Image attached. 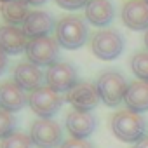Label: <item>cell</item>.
Masks as SVG:
<instances>
[{"mask_svg": "<svg viewBox=\"0 0 148 148\" xmlns=\"http://www.w3.org/2000/svg\"><path fill=\"white\" fill-rule=\"evenodd\" d=\"M89 30L82 18L79 16H64L56 25V40L61 47L73 51L87 42Z\"/></svg>", "mask_w": 148, "mask_h": 148, "instance_id": "6da1fadb", "label": "cell"}, {"mask_svg": "<svg viewBox=\"0 0 148 148\" xmlns=\"http://www.w3.org/2000/svg\"><path fill=\"white\" fill-rule=\"evenodd\" d=\"M145 119L131 110H120L112 117V132L124 143H138L145 138Z\"/></svg>", "mask_w": 148, "mask_h": 148, "instance_id": "7a4b0ae2", "label": "cell"}, {"mask_svg": "<svg viewBox=\"0 0 148 148\" xmlns=\"http://www.w3.org/2000/svg\"><path fill=\"white\" fill-rule=\"evenodd\" d=\"M96 87H98L101 101L106 106L113 108V106H119L124 101L129 86H127L122 73H119L115 70H110V71H105L99 75V79L96 82Z\"/></svg>", "mask_w": 148, "mask_h": 148, "instance_id": "3957f363", "label": "cell"}, {"mask_svg": "<svg viewBox=\"0 0 148 148\" xmlns=\"http://www.w3.org/2000/svg\"><path fill=\"white\" fill-rule=\"evenodd\" d=\"M61 105H63L61 92L54 91L49 86H42V87L32 91L28 96V106L40 119H51L52 115H56L59 112Z\"/></svg>", "mask_w": 148, "mask_h": 148, "instance_id": "277c9868", "label": "cell"}, {"mask_svg": "<svg viewBox=\"0 0 148 148\" xmlns=\"http://www.w3.org/2000/svg\"><path fill=\"white\" fill-rule=\"evenodd\" d=\"M59 44L56 38H52L51 35L47 37H38V38H30L28 47H26V58L30 63L40 66H51L54 63H58V56H59Z\"/></svg>", "mask_w": 148, "mask_h": 148, "instance_id": "5b68a950", "label": "cell"}, {"mask_svg": "<svg viewBox=\"0 0 148 148\" xmlns=\"http://www.w3.org/2000/svg\"><path fill=\"white\" fill-rule=\"evenodd\" d=\"M91 51L96 58L103 61H112L119 58L124 51V38L115 30H101L92 35Z\"/></svg>", "mask_w": 148, "mask_h": 148, "instance_id": "8992f818", "label": "cell"}, {"mask_svg": "<svg viewBox=\"0 0 148 148\" xmlns=\"http://www.w3.org/2000/svg\"><path fill=\"white\" fill-rule=\"evenodd\" d=\"M30 138L37 148H58L63 145V129L52 119H38L32 124Z\"/></svg>", "mask_w": 148, "mask_h": 148, "instance_id": "52a82bcc", "label": "cell"}, {"mask_svg": "<svg viewBox=\"0 0 148 148\" xmlns=\"http://www.w3.org/2000/svg\"><path fill=\"white\" fill-rule=\"evenodd\" d=\"M66 101L73 106V110L91 112L99 105L101 98H99L96 84H92V82H77L66 92Z\"/></svg>", "mask_w": 148, "mask_h": 148, "instance_id": "ba28073f", "label": "cell"}, {"mask_svg": "<svg viewBox=\"0 0 148 148\" xmlns=\"http://www.w3.org/2000/svg\"><path fill=\"white\" fill-rule=\"evenodd\" d=\"M77 82V70L70 63H54L45 71V84L58 92H68Z\"/></svg>", "mask_w": 148, "mask_h": 148, "instance_id": "9c48e42d", "label": "cell"}, {"mask_svg": "<svg viewBox=\"0 0 148 148\" xmlns=\"http://www.w3.org/2000/svg\"><path fill=\"white\" fill-rule=\"evenodd\" d=\"M28 42L30 38L23 28L12 26V25L0 26V49L7 56H18L21 52H26Z\"/></svg>", "mask_w": 148, "mask_h": 148, "instance_id": "30bf717a", "label": "cell"}, {"mask_svg": "<svg viewBox=\"0 0 148 148\" xmlns=\"http://www.w3.org/2000/svg\"><path fill=\"white\" fill-rule=\"evenodd\" d=\"M66 131L71 134V138L87 139L94 129H96V119L91 112H80V110H71L66 115Z\"/></svg>", "mask_w": 148, "mask_h": 148, "instance_id": "8fae6325", "label": "cell"}, {"mask_svg": "<svg viewBox=\"0 0 148 148\" xmlns=\"http://www.w3.org/2000/svg\"><path fill=\"white\" fill-rule=\"evenodd\" d=\"M122 21L134 32L148 30V2L146 0H129L122 7Z\"/></svg>", "mask_w": 148, "mask_h": 148, "instance_id": "7c38bea8", "label": "cell"}, {"mask_svg": "<svg viewBox=\"0 0 148 148\" xmlns=\"http://www.w3.org/2000/svg\"><path fill=\"white\" fill-rule=\"evenodd\" d=\"M44 80H45V75L42 73V70L37 64L30 63L28 59L18 63V66L14 68V82L25 91L32 92V91L42 87Z\"/></svg>", "mask_w": 148, "mask_h": 148, "instance_id": "4fadbf2b", "label": "cell"}, {"mask_svg": "<svg viewBox=\"0 0 148 148\" xmlns=\"http://www.w3.org/2000/svg\"><path fill=\"white\" fill-rule=\"evenodd\" d=\"M54 28H56L54 19L45 11H30L28 18L23 23V30L28 35V38L47 37V35H51V32Z\"/></svg>", "mask_w": 148, "mask_h": 148, "instance_id": "5bb4252c", "label": "cell"}, {"mask_svg": "<svg viewBox=\"0 0 148 148\" xmlns=\"http://www.w3.org/2000/svg\"><path fill=\"white\" fill-rule=\"evenodd\" d=\"M28 103L25 89H21L14 80H7L0 84V110H5L9 113L19 112Z\"/></svg>", "mask_w": 148, "mask_h": 148, "instance_id": "9a60e30c", "label": "cell"}, {"mask_svg": "<svg viewBox=\"0 0 148 148\" xmlns=\"http://www.w3.org/2000/svg\"><path fill=\"white\" fill-rule=\"evenodd\" d=\"M86 18L92 26H108L115 18V9L110 0H89Z\"/></svg>", "mask_w": 148, "mask_h": 148, "instance_id": "2e32d148", "label": "cell"}, {"mask_svg": "<svg viewBox=\"0 0 148 148\" xmlns=\"http://www.w3.org/2000/svg\"><path fill=\"white\" fill-rule=\"evenodd\" d=\"M124 103L127 106V110L141 113V112H148V82L145 80H134L129 84Z\"/></svg>", "mask_w": 148, "mask_h": 148, "instance_id": "e0dca14e", "label": "cell"}, {"mask_svg": "<svg viewBox=\"0 0 148 148\" xmlns=\"http://www.w3.org/2000/svg\"><path fill=\"white\" fill-rule=\"evenodd\" d=\"M0 14H2L4 21L12 26H23L25 19L28 18V4L25 0H9V2L0 4Z\"/></svg>", "mask_w": 148, "mask_h": 148, "instance_id": "ac0fdd59", "label": "cell"}, {"mask_svg": "<svg viewBox=\"0 0 148 148\" xmlns=\"http://www.w3.org/2000/svg\"><path fill=\"white\" fill-rule=\"evenodd\" d=\"M33 146L35 145L30 134H25V132H12L0 143V148H33Z\"/></svg>", "mask_w": 148, "mask_h": 148, "instance_id": "d6986e66", "label": "cell"}, {"mask_svg": "<svg viewBox=\"0 0 148 148\" xmlns=\"http://www.w3.org/2000/svg\"><path fill=\"white\" fill-rule=\"evenodd\" d=\"M131 68L139 80L148 82V52H136L131 59Z\"/></svg>", "mask_w": 148, "mask_h": 148, "instance_id": "ffe728a7", "label": "cell"}, {"mask_svg": "<svg viewBox=\"0 0 148 148\" xmlns=\"http://www.w3.org/2000/svg\"><path fill=\"white\" fill-rule=\"evenodd\" d=\"M16 129V119L12 113L0 110V139H5L7 136H11Z\"/></svg>", "mask_w": 148, "mask_h": 148, "instance_id": "44dd1931", "label": "cell"}, {"mask_svg": "<svg viewBox=\"0 0 148 148\" xmlns=\"http://www.w3.org/2000/svg\"><path fill=\"white\" fill-rule=\"evenodd\" d=\"M89 0H56V4L63 9H68V11H75V9H82L87 5Z\"/></svg>", "mask_w": 148, "mask_h": 148, "instance_id": "7402d4cb", "label": "cell"}, {"mask_svg": "<svg viewBox=\"0 0 148 148\" xmlns=\"http://www.w3.org/2000/svg\"><path fill=\"white\" fill-rule=\"evenodd\" d=\"M59 148H94L92 143H89L87 139H79V138H70L66 139Z\"/></svg>", "mask_w": 148, "mask_h": 148, "instance_id": "603a6c76", "label": "cell"}, {"mask_svg": "<svg viewBox=\"0 0 148 148\" xmlns=\"http://www.w3.org/2000/svg\"><path fill=\"white\" fill-rule=\"evenodd\" d=\"M7 63H9V61H7V54L0 49V75H2V73L7 70Z\"/></svg>", "mask_w": 148, "mask_h": 148, "instance_id": "cb8c5ba5", "label": "cell"}, {"mask_svg": "<svg viewBox=\"0 0 148 148\" xmlns=\"http://www.w3.org/2000/svg\"><path fill=\"white\" fill-rule=\"evenodd\" d=\"M134 148H148V136H145L138 143H134Z\"/></svg>", "mask_w": 148, "mask_h": 148, "instance_id": "d4e9b609", "label": "cell"}, {"mask_svg": "<svg viewBox=\"0 0 148 148\" xmlns=\"http://www.w3.org/2000/svg\"><path fill=\"white\" fill-rule=\"evenodd\" d=\"M28 5H44L47 0H25Z\"/></svg>", "mask_w": 148, "mask_h": 148, "instance_id": "484cf974", "label": "cell"}, {"mask_svg": "<svg viewBox=\"0 0 148 148\" xmlns=\"http://www.w3.org/2000/svg\"><path fill=\"white\" fill-rule=\"evenodd\" d=\"M145 47L148 49V30H146V33H145Z\"/></svg>", "mask_w": 148, "mask_h": 148, "instance_id": "4316f807", "label": "cell"}, {"mask_svg": "<svg viewBox=\"0 0 148 148\" xmlns=\"http://www.w3.org/2000/svg\"><path fill=\"white\" fill-rule=\"evenodd\" d=\"M0 2H9V0H0Z\"/></svg>", "mask_w": 148, "mask_h": 148, "instance_id": "83f0119b", "label": "cell"}, {"mask_svg": "<svg viewBox=\"0 0 148 148\" xmlns=\"http://www.w3.org/2000/svg\"><path fill=\"white\" fill-rule=\"evenodd\" d=\"M146 2H148V0H146Z\"/></svg>", "mask_w": 148, "mask_h": 148, "instance_id": "f1b7e54d", "label": "cell"}]
</instances>
